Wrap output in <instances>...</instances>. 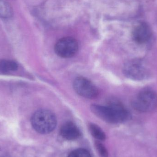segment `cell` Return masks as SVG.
<instances>
[{
    "label": "cell",
    "instance_id": "4fadbf2b",
    "mask_svg": "<svg viewBox=\"0 0 157 157\" xmlns=\"http://www.w3.org/2000/svg\"><path fill=\"white\" fill-rule=\"evenodd\" d=\"M95 147L100 157H109L107 149L104 145L98 141L95 142Z\"/></svg>",
    "mask_w": 157,
    "mask_h": 157
},
{
    "label": "cell",
    "instance_id": "5b68a950",
    "mask_svg": "<svg viewBox=\"0 0 157 157\" xmlns=\"http://www.w3.org/2000/svg\"><path fill=\"white\" fill-rule=\"evenodd\" d=\"M78 48L77 40L71 37L61 39L55 46L56 54L63 58H71L74 56L78 52Z\"/></svg>",
    "mask_w": 157,
    "mask_h": 157
},
{
    "label": "cell",
    "instance_id": "9c48e42d",
    "mask_svg": "<svg viewBox=\"0 0 157 157\" xmlns=\"http://www.w3.org/2000/svg\"><path fill=\"white\" fill-rule=\"evenodd\" d=\"M13 15V10L11 5L6 0H0V17L9 18Z\"/></svg>",
    "mask_w": 157,
    "mask_h": 157
},
{
    "label": "cell",
    "instance_id": "277c9868",
    "mask_svg": "<svg viewBox=\"0 0 157 157\" xmlns=\"http://www.w3.org/2000/svg\"><path fill=\"white\" fill-rule=\"evenodd\" d=\"M123 72L127 78L135 80H143L150 75V71L146 63L138 59L129 61L124 64Z\"/></svg>",
    "mask_w": 157,
    "mask_h": 157
},
{
    "label": "cell",
    "instance_id": "30bf717a",
    "mask_svg": "<svg viewBox=\"0 0 157 157\" xmlns=\"http://www.w3.org/2000/svg\"><path fill=\"white\" fill-rule=\"evenodd\" d=\"M89 130L91 135L99 141H104L106 139V135L101 128L97 124H90L89 125Z\"/></svg>",
    "mask_w": 157,
    "mask_h": 157
},
{
    "label": "cell",
    "instance_id": "7c38bea8",
    "mask_svg": "<svg viewBox=\"0 0 157 157\" xmlns=\"http://www.w3.org/2000/svg\"><path fill=\"white\" fill-rule=\"evenodd\" d=\"M68 157H91V156L87 150L83 148H79L71 152Z\"/></svg>",
    "mask_w": 157,
    "mask_h": 157
},
{
    "label": "cell",
    "instance_id": "8fae6325",
    "mask_svg": "<svg viewBox=\"0 0 157 157\" xmlns=\"http://www.w3.org/2000/svg\"><path fill=\"white\" fill-rule=\"evenodd\" d=\"M17 69V64L13 61L4 60L0 62V70L3 72L14 71Z\"/></svg>",
    "mask_w": 157,
    "mask_h": 157
},
{
    "label": "cell",
    "instance_id": "52a82bcc",
    "mask_svg": "<svg viewBox=\"0 0 157 157\" xmlns=\"http://www.w3.org/2000/svg\"><path fill=\"white\" fill-rule=\"evenodd\" d=\"M152 30L147 23H141L134 29L132 37L136 43L142 44L146 43L151 38Z\"/></svg>",
    "mask_w": 157,
    "mask_h": 157
},
{
    "label": "cell",
    "instance_id": "6da1fadb",
    "mask_svg": "<svg viewBox=\"0 0 157 157\" xmlns=\"http://www.w3.org/2000/svg\"><path fill=\"white\" fill-rule=\"evenodd\" d=\"M90 109L96 116L109 123H121L129 118L128 111L118 101H111L107 106L92 105Z\"/></svg>",
    "mask_w": 157,
    "mask_h": 157
},
{
    "label": "cell",
    "instance_id": "ba28073f",
    "mask_svg": "<svg viewBox=\"0 0 157 157\" xmlns=\"http://www.w3.org/2000/svg\"><path fill=\"white\" fill-rule=\"evenodd\" d=\"M60 133L63 138L70 141L76 140L81 136L80 130L77 125L72 122L64 124L61 128Z\"/></svg>",
    "mask_w": 157,
    "mask_h": 157
},
{
    "label": "cell",
    "instance_id": "8992f818",
    "mask_svg": "<svg viewBox=\"0 0 157 157\" xmlns=\"http://www.w3.org/2000/svg\"><path fill=\"white\" fill-rule=\"evenodd\" d=\"M73 87L75 92L81 97L89 99L97 98L98 90L97 87L87 78L77 77L75 79Z\"/></svg>",
    "mask_w": 157,
    "mask_h": 157
},
{
    "label": "cell",
    "instance_id": "7a4b0ae2",
    "mask_svg": "<svg viewBox=\"0 0 157 157\" xmlns=\"http://www.w3.org/2000/svg\"><path fill=\"white\" fill-rule=\"evenodd\" d=\"M32 127L41 134L52 132L56 128L57 120L55 114L49 110L40 109L36 111L31 119Z\"/></svg>",
    "mask_w": 157,
    "mask_h": 157
},
{
    "label": "cell",
    "instance_id": "3957f363",
    "mask_svg": "<svg viewBox=\"0 0 157 157\" xmlns=\"http://www.w3.org/2000/svg\"><path fill=\"white\" fill-rule=\"evenodd\" d=\"M132 106L138 111H151L157 106V94L150 90H143L134 98Z\"/></svg>",
    "mask_w": 157,
    "mask_h": 157
}]
</instances>
